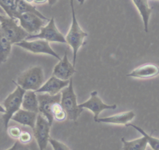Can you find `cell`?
Here are the masks:
<instances>
[{
	"mask_svg": "<svg viewBox=\"0 0 159 150\" xmlns=\"http://www.w3.org/2000/svg\"><path fill=\"white\" fill-rule=\"evenodd\" d=\"M70 4L71 10V24L70 29L65 37V40L66 43H67L72 49V64L75 66L77 53L80 48L85 44L84 39L88 36V33L81 29L76 19L73 0H70Z\"/></svg>",
	"mask_w": 159,
	"mask_h": 150,
	"instance_id": "6da1fadb",
	"label": "cell"
},
{
	"mask_svg": "<svg viewBox=\"0 0 159 150\" xmlns=\"http://www.w3.org/2000/svg\"><path fill=\"white\" fill-rule=\"evenodd\" d=\"M60 104L66 112V118L76 121L82 113L83 108L77 104L76 95L74 91L72 77L70 79L68 85L60 91Z\"/></svg>",
	"mask_w": 159,
	"mask_h": 150,
	"instance_id": "7a4b0ae2",
	"label": "cell"
},
{
	"mask_svg": "<svg viewBox=\"0 0 159 150\" xmlns=\"http://www.w3.org/2000/svg\"><path fill=\"white\" fill-rule=\"evenodd\" d=\"M14 83L25 90L36 91L44 82V73L41 66L31 67L22 72Z\"/></svg>",
	"mask_w": 159,
	"mask_h": 150,
	"instance_id": "3957f363",
	"label": "cell"
},
{
	"mask_svg": "<svg viewBox=\"0 0 159 150\" xmlns=\"http://www.w3.org/2000/svg\"><path fill=\"white\" fill-rule=\"evenodd\" d=\"M15 85V89L6 97L2 103L5 112L2 117V121L6 130L13 115L21 108L22 97L26 91L17 84Z\"/></svg>",
	"mask_w": 159,
	"mask_h": 150,
	"instance_id": "277c9868",
	"label": "cell"
},
{
	"mask_svg": "<svg viewBox=\"0 0 159 150\" xmlns=\"http://www.w3.org/2000/svg\"><path fill=\"white\" fill-rule=\"evenodd\" d=\"M0 28L12 45L26 40L29 35L20 26L16 19L11 18L6 15L0 19Z\"/></svg>",
	"mask_w": 159,
	"mask_h": 150,
	"instance_id": "5b68a950",
	"label": "cell"
},
{
	"mask_svg": "<svg viewBox=\"0 0 159 150\" xmlns=\"http://www.w3.org/2000/svg\"><path fill=\"white\" fill-rule=\"evenodd\" d=\"M32 38L43 39L48 42L66 43L65 37L58 30L53 17L49 19L48 22L45 25H43L40 29V31L37 33L29 35L26 40Z\"/></svg>",
	"mask_w": 159,
	"mask_h": 150,
	"instance_id": "8992f818",
	"label": "cell"
},
{
	"mask_svg": "<svg viewBox=\"0 0 159 150\" xmlns=\"http://www.w3.org/2000/svg\"><path fill=\"white\" fill-rule=\"evenodd\" d=\"M16 19L20 26L29 34L37 33L40 29L45 25L46 20L33 12H24L16 15Z\"/></svg>",
	"mask_w": 159,
	"mask_h": 150,
	"instance_id": "52a82bcc",
	"label": "cell"
},
{
	"mask_svg": "<svg viewBox=\"0 0 159 150\" xmlns=\"http://www.w3.org/2000/svg\"><path fill=\"white\" fill-rule=\"evenodd\" d=\"M15 45L35 54L49 55L58 60H61L60 56L51 47L49 42L43 39H37L32 41L24 40Z\"/></svg>",
	"mask_w": 159,
	"mask_h": 150,
	"instance_id": "ba28073f",
	"label": "cell"
},
{
	"mask_svg": "<svg viewBox=\"0 0 159 150\" xmlns=\"http://www.w3.org/2000/svg\"><path fill=\"white\" fill-rule=\"evenodd\" d=\"M51 125L47 119L41 114L38 113L35 126L33 130L34 136L37 143L39 150L46 149L50 138Z\"/></svg>",
	"mask_w": 159,
	"mask_h": 150,
	"instance_id": "9c48e42d",
	"label": "cell"
},
{
	"mask_svg": "<svg viewBox=\"0 0 159 150\" xmlns=\"http://www.w3.org/2000/svg\"><path fill=\"white\" fill-rule=\"evenodd\" d=\"M37 97L39 103V113L45 117L52 126L53 121L52 107L55 103L60 102V92L53 95L47 93H37Z\"/></svg>",
	"mask_w": 159,
	"mask_h": 150,
	"instance_id": "30bf717a",
	"label": "cell"
},
{
	"mask_svg": "<svg viewBox=\"0 0 159 150\" xmlns=\"http://www.w3.org/2000/svg\"><path fill=\"white\" fill-rule=\"evenodd\" d=\"M79 107L90 110L93 113L94 120L96 121L102 111L106 109H116L117 108V105H108L104 103L101 99L98 96V92L94 90L91 92L90 97L85 102L79 104Z\"/></svg>",
	"mask_w": 159,
	"mask_h": 150,
	"instance_id": "8fae6325",
	"label": "cell"
},
{
	"mask_svg": "<svg viewBox=\"0 0 159 150\" xmlns=\"http://www.w3.org/2000/svg\"><path fill=\"white\" fill-rule=\"evenodd\" d=\"M76 72L75 66L68 60L67 52L65 51L63 56L54 66L53 76L63 81L70 80Z\"/></svg>",
	"mask_w": 159,
	"mask_h": 150,
	"instance_id": "7c38bea8",
	"label": "cell"
},
{
	"mask_svg": "<svg viewBox=\"0 0 159 150\" xmlns=\"http://www.w3.org/2000/svg\"><path fill=\"white\" fill-rule=\"evenodd\" d=\"M70 80H61L53 76L50 77L42 86L35 91L36 93H47L50 95H55L66 87L69 84Z\"/></svg>",
	"mask_w": 159,
	"mask_h": 150,
	"instance_id": "4fadbf2b",
	"label": "cell"
},
{
	"mask_svg": "<svg viewBox=\"0 0 159 150\" xmlns=\"http://www.w3.org/2000/svg\"><path fill=\"white\" fill-rule=\"evenodd\" d=\"M158 73L159 69L157 65L152 63H147L134 69L127 76L138 79H148L157 76Z\"/></svg>",
	"mask_w": 159,
	"mask_h": 150,
	"instance_id": "5bb4252c",
	"label": "cell"
},
{
	"mask_svg": "<svg viewBox=\"0 0 159 150\" xmlns=\"http://www.w3.org/2000/svg\"><path fill=\"white\" fill-rule=\"evenodd\" d=\"M135 116V113L133 111L130 110L118 113L107 117L98 118L96 120V122L126 125L127 123H130V121L134 119Z\"/></svg>",
	"mask_w": 159,
	"mask_h": 150,
	"instance_id": "9a60e30c",
	"label": "cell"
},
{
	"mask_svg": "<svg viewBox=\"0 0 159 150\" xmlns=\"http://www.w3.org/2000/svg\"><path fill=\"white\" fill-rule=\"evenodd\" d=\"M37 114L38 113L33 112L20 108L13 115L11 120L22 125L29 126L33 129L35 124Z\"/></svg>",
	"mask_w": 159,
	"mask_h": 150,
	"instance_id": "2e32d148",
	"label": "cell"
},
{
	"mask_svg": "<svg viewBox=\"0 0 159 150\" xmlns=\"http://www.w3.org/2000/svg\"><path fill=\"white\" fill-rule=\"evenodd\" d=\"M139 13L140 14L143 24L144 30L148 31V24L152 8L149 6L148 0H132Z\"/></svg>",
	"mask_w": 159,
	"mask_h": 150,
	"instance_id": "e0dca14e",
	"label": "cell"
},
{
	"mask_svg": "<svg viewBox=\"0 0 159 150\" xmlns=\"http://www.w3.org/2000/svg\"><path fill=\"white\" fill-rule=\"evenodd\" d=\"M21 108L39 113V103L37 93L33 90H26L23 95Z\"/></svg>",
	"mask_w": 159,
	"mask_h": 150,
	"instance_id": "ac0fdd59",
	"label": "cell"
},
{
	"mask_svg": "<svg viewBox=\"0 0 159 150\" xmlns=\"http://www.w3.org/2000/svg\"><path fill=\"white\" fill-rule=\"evenodd\" d=\"M15 9L17 15L24 12H33L40 16L45 20H49V19L46 17L40 11H39L34 6L26 2L24 0H15Z\"/></svg>",
	"mask_w": 159,
	"mask_h": 150,
	"instance_id": "d6986e66",
	"label": "cell"
},
{
	"mask_svg": "<svg viewBox=\"0 0 159 150\" xmlns=\"http://www.w3.org/2000/svg\"><path fill=\"white\" fill-rule=\"evenodd\" d=\"M121 141L123 143V150H146L148 144L144 136L130 141H127L124 138H122Z\"/></svg>",
	"mask_w": 159,
	"mask_h": 150,
	"instance_id": "ffe728a7",
	"label": "cell"
},
{
	"mask_svg": "<svg viewBox=\"0 0 159 150\" xmlns=\"http://www.w3.org/2000/svg\"><path fill=\"white\" fill-rule=\"evenodd\" d=\"M12 44L4 35L0 28V65L8 59L12 50Z\"/></svg>",
	"mask_w": 159,
	"mask_h": 150,
	"instance_id": "44dd1931",
	"label": "cell"
},
{
	"mask_svg": "<svg viewBox=\"0 0 159 150\" xmlns=\"http://www.w3.org/2000/svg\"><path fill=\"white\" fill-rule=\"evenodd\" d=\"M126 126H131L135 129L138 132H139L143 136H144L149 144L150 147L152 149V150H159V139L154 136H152V135H148L147 133L142 128L134 125L132 123H129L126 125Z\"/></svg>",
	"mask_w": 159,
	"mask_h": 150,
	"instance_id": "7402d4cb",
	"label": "cell"
},
{
	"mask_svg": "<svg viewBox=\"0 0 159 150\" xmlns=\"http://www.w3.org/2000/svg\"><path fill=\"white\" fill-rule=\"evenodd\" d=\"M0 7L6 15L16 19L17 13L15 9V0H0Z\"/></svg>",
	"mask_w": 159,
	"mask_h": 150,
	"instance_id": "603a6c76",
	"label": "cell"
},
{
	"mask_svg": "<svg viewBox=\"0 0 159 150\" xmlns=\"http://www.w3.org/2000/svg\"><path fill=\"white\" fill-rule=\"evenodd\" d=\"M53 120L57 121H63L66 118V114L63 110L60 102H56L54 104L52 110Z\"/></svg>",
	"mask_w": 159,
	"mask_h": 150,
	"instance_id": "cb8c5ba5",
	"label": "cell"
},
{
	"mask_svg": "<svg viewBox=\"0 0 159 150\" xmlns=\"http://www.w3.org/2000/svg\"><path fill=\"white\" fill-rule=\"evenodd\" d=\"M48 142L51 144L53 150H70L65 143L50 137Z\"/></svg>",
	"mask_w": 159,
	"mask_h": 150,
	"instance_id": "d4e9b609",
	"label": "cell"
},
{
	"mask_svg": "<svg viewBox=\"0 0 159 150\" xmlns=\"http://www.w3.org/2000/svg\"><path fill=\"white\" fill-rule=\"evenodd\" d=\"M6 131H7L8 135L11 138H12L13 139H16L17 140L18 139V138L22 132L21 129L19 126H16V125L8 126L6 129Z\"/></svg>",
	"mask_w": 159,
	"mask_h": 150,
	"instance_id": "484cf974",
	"label": "cell"
},
{
	"mask_svg": "<svg viewBox=\"0 0 159 150\" xmlns=\"http://www.w3.org/2000/svg\"><path fill=\"white\" fill-rule=\"evenodd\" d=\"M32 138V135L29 132L26 131H22L17 140L22 144H27L31 141Z\"/></svg>",
	"mask_w": 159,
	"mask_h": 150,
	"instance_id": "4316f807",
	"label": "cell"
},
{
	"mask_svg": "<svg viewBox=\"0 0 159 150\" xmlns=\"http://www.w3.org/2000/svg\"><path fill=\"white\" fill-rule=\"evenodd\" d=\"M6 150H30V149L26 146V144H22L17 140L12 146Z\"/></svg>",
	"mask_w": 159,
	"mask_h": 150,
	"instance_id": "83f0119b",
	"label": "cell"
},
{
	"mask_svg": "<svg viewBox=\"0 0 159 150\" xmlns=\"http://www.w3.org/2000/svg\"><path fill=\"white\" fill-rule=\"evenodd\" d=\"M47 1H48V0H34V2L37 4H41L46 2Z\"/></svg>",
	"mask_w": 159,
	"mask_h": 150,
	"instance_id": "f1b7e54d",
	"label": "cell"
},
{
	"mask_svg": "<svg viewBox=\"0 0 159 150\" xmlns=\"http://www.w3.org/2000/svg\"><path fill=\"white\" fill-rule=\"evenodd\" d=\"M58 1V0H48V4L50 6H52L53 5L56 4Z\"/></svg>",
	"mask_w": 159,
	"mask_h": 150,
	"instance_id": "f546056e",
	"label": "cell"
},
{
	"mask_svg": "<svg viewBox=\"0 0 159 150\" xmlns=\"http://www.w3.org/2000/svg\"><path fill=\"white\" fill-rule=\"evenodd\" d=\"M4 112H5V110H4V108L3 106L0 104V113H4Z\"/></svg>",
	"mask_w": 159,
	"mask_h": 150,
	"instance_id": "4dcf8cb0",
	"label": "cell"
},
{
	"mask_svg": "<svg viewBox=\"0 0 159 150\" xmlns=\"http://www.w3.org/2000/svg\"><path fill=\"white\" fill-rule=\"evenodd\" d=\"M78 1L79 4H80V5H83V3L84 2L85 0H78Z\"/></svg>",
	"mask_w": 159,
	"mask_h": 150,
	"instance_id": "1f68e13d",
	"label": "cell"
},
{
	"mask_svg": "<svg viewBox=\"0 0 159 150\" xmlns=\"http://www.w3.org/2000/svg\"><path fill=\"white\" fill-rule=\"evenodd\" d=\"M26 2H27V3H29V4H31V3H32V2H34V0H24Z\"/></svg>",
	"mask_w": 159,
	"mask_h": 150,
	"instance_id": "d6a6232c",
	"label": "cell"
},
{
	"mask_svg": "<svg viewBox=\"0 0 159 150\" xmlns=\"http://www.w3.org/2000/svg\"><path fill=\"white\" fill-rule=\"evenodd\" d=\"M0 14H2V15H5L4 11L2 10V9H1V7H0Z\"/></svg>",
	"mask_w": 159,
	"mask_h": 150,
	"instance_id": "836d02e7",
	"label": "cell"
},
{
	"mask_svg": "<svg viewBox=\"0 0 159 150\" xmlns=\"http://www.w3.org/2000/svg\"><path fill=\"white\" fill-rule=\"evenodd\" d=\"M4 15H2V14H0V19H1Z\"/></svg>",
	"mask_w": 159,
	"mask_h": 150,
	"instance_id": "e575fe53",
	"label": "cell"
},
{
	"mask_svg": "<svg viewBox=\"0 0 159 150\" xmlns=\"http://www.w3.org/2000/svg\"><path fill=\"white\" fill-rule=\"evenodd\" d=\"M157 1H158V0H157Z\"/></svg>",
	"mask_w": 159,
	"mask_h": 150,
	"instance_id": "d590c367",
	"label": "cell"
}]
</instances>
